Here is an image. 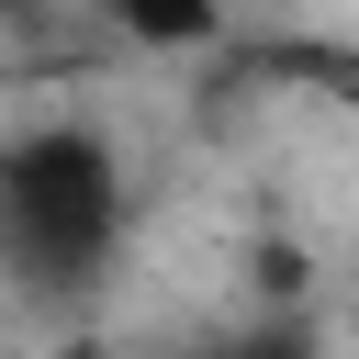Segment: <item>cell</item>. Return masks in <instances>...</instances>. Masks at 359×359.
I'll use <instances>...</instances> for the list:
<instances>
[{
  "label": "cell",
  "instance_id": "1",
  "mask_svg": "<svg viewBox=\"0 0 359 359\" xmlns=\"http://www.w3.org/2000/svg\"><path fill=\"white\" fill-rule=\"evenodd\" d=\"M123 224H135V180L101 123L45 112V123L0 135V269L34 303H79L112 269Z\"/></svg>",
  "mask_w": 359,
  "mask_h": 359
},
{
  "label": "cell",
  "instance_id": "2",
  "mask_svg": "<svg viewBox=\"0 0 359 359\" xmlns=\"http://www.w3.org/2000/svg\"><path fill=\"white\" fill-rule=\"evenodd\" d=\"M123 34L157 45V56H180V45H213L224 11H213V0H123Z\"/></svg>",
  "mask_w": 359,
  "mask_h": 359
},
{
  "label": "cell",
  "instance_id": "3",
  "mask_svg": "<svg viewBox=\"0 0 359 359\" xmlns=\"http://www.w3.org/2000/svg\"><path fill=\"white\" fill-rule=\"evenodd\" d=\"M213 359H325V348H314V325H303V314H247Z\"/></svg>",
  "mask_w": 359,
  "mask_h": 359
},
{
  "label": "cell",
  "instance_id": "4",
  "mask_svg": "<svg viewBox=\"0 0 359 359\" xmlns=\"http://www.w3.org/2000/svg\"><path fill=\"white\" fill-rule=\"evenodd\" d=\"M45 359H123V348H101V337H56Z\"/></svg>",
  "mask_w": 359,
  "mask_h": 359
}]
</instances>
